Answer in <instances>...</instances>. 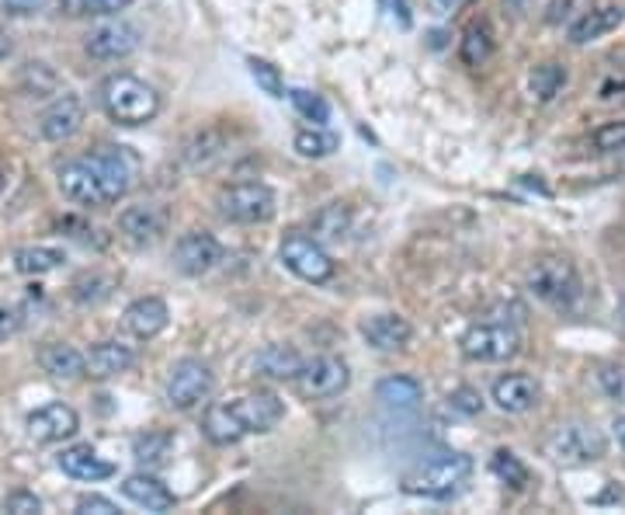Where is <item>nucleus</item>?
Here are the masks:
<instances>
[{
	"label": "nucleus",
	"instance_id": "obj_1",
	"mask_svg": "<svg viewBox=\"0 0 625 515\" xmlns=\"http://www.w3.org/2000/svg\"><path fill=\"white\" fill-rule=\"evenodd\" d=\"M282 418H285V404L278 397L268 390H257V393H244L226 404H212L202 418V432L209 442H215V446H233V442L247 439V435L272 432Z\"/></svg>",
	"mask_w": 625,
	"mask_h": 515
},
{
	"label": "nucleus",
	"instance_id": "obj_2",
	"mask_svg": "<svg viewBox=\"0 0 625 515\" xmlns=\"http://www.w3.org/2000/svg\"><path fill=\"white\" fill-rule=\"evenodd\" d=\"M473 477V456L466 453H435L421 460L414 471L403 474V491L414 498H431V502H448L466 487Z\"/></svg>",
	"mask_w": 625,
	"mask_h": 515
},
{
	"label": "nucleus",
	"instance_id": "obj_3",
	"mask_svg": "<svg viewBox=\"0 0 625 515\" xmlns=\"http://www.w3.org/2000/svg\"><path fill=\"white\" fill-rule=\"evenodd\" d=\"M102 108L118 126H147L160 115V95L133 74H112L102 84Z\"/></svg>",
	"mask_w": 625,
	"mask_h": 515
},
{
	"label": "nucleus",
	"instance_id": "obj_4",
	"mask_svg": "<svg viewBox=\"0 0 625 515\" xmlns=\"http://www.w3.org/2000/svg\"><path fill=\"white\" fill-rule=\"evenodd\" d=\"M528 290H532V296H539L542 303H549V307L573 311L576 299L584 293V283H581V275H576L573 262H566V258H542V262L528 272Z\"/></svg>",
	"mask_w": 625,
	"mask_h": 515
},
{
	"label": "nucleus",
	"instance_id": "obj_5",
	"mask_svg": "<svg viewBox=\"0 0 625 515\" xmlns=\"http://www.w3.org/2000/svg\"><path fill=\"white\" fill-rule=\"evenodd\" d=\"M220 206V217L240 227H254V223H268L275 217V192L264 181H236L230 189L220 192L215 199Z\"/></svg>",
	"mask_w": 625,
	"mask_h": 515
},
{
	"label": "nucleus",
	"instance_id": "obj_6",
	"mask_svg": "<svg viewBox=\"0 0 625 515\" xmlns=\"http://www.w3.org/2000/svg\"><path fill=\"white\" fill-rule=\"evenodd\" d=\"M278 254H282V265L288 272H293L296 278H303V283H312V286L330 283L333 272H338L327 248L317 238H309V233H285Z\"/></svg>",
	"mask_w": 625,
	"mask_h": 515
},
{
	"label": "nucleus",
	"instance_id": "obj_7",
	"mask_svg": "<svg viewBox=\"0 0 625 515\" xmlns=\"http://www.w3.org/2000/svg\"><path fill=\"white\" fill-rule=\"evenodd\" d=\"M518 353H521V335L511 324L484 320V324H473L463 335V356L469 362H508Z\"/></svg>",
	"mask_w": 625,
	"mask_h": 515
},
{
	"label": "nucleus",
	"instance_id": "obj_8",
	"mask_svg": "<svg viewBox=\"0 0 625 515\" xmlns=\"http://www.w3.org/2000/svg\"><path fill=\"white\" fill-rule=\"evenodd\" d=\"M215 387L212 369L202 359H181L167 372V404L178 411H191L199 408L202 401H209V393Z\"/></svg>",
	"mask_w": 625,
	"mask_h": 515
},
{
	"label": "nucleus",
	"instance_id": "obj_9",
	"mask_svg": "<svg viewBox=\"0 0 625 515\" xmlns=\"http://www.w3.org/2000/svg\"><path fill=\"white\" fill-rule=\"evenodd\" d=\"M608 450L605 435H601L594 425H581V421H570V425H560L549 435L545 453L557 463H594Z\"/></svg>",
	"mask_w": 625,
	"mask_h": 515
},
{
	"label": "nucleus",
	"instance_id": "obj_10",
	"mask_svg": "<svg viewBox=\"0 0 625 515\" xmlns=\"http://www.w3.org/2000/svg\"><path fill=\"white\" fill-rule=\"evenodd\" d=\"M293 383L303 397H309V401H324V397H338V393L348 390L351 369L338 356H317V359L303 362L299 377Z\"/></svg>",
	"mask_w": 625,
	"mask_h": 515
},
{
	"label": "nucleus",
	"instance_id": "obj_11",
	"mask_svg": "<svg viewBox=\"0 0 625 515\" xmlns=\"http://www.w3.org/2000/svg\"><path fill=\"white\" fill-rule=\"evenodd\" d=\"M60 192L70 202H77V206H91V209L112 206L105 185H102L98 171H94V164L87 157H77V160L63 164V168H60Z\"/></svg>",
	"mask_w": 625,
	"mask_h": 515
},
{
	"label": "nucleus",
	"instance_id": "obj_12",
	"mask_svg": "<svg viewBox=\"0 0 625 515\" xmlns=\"http://www.w3.org/2000/svg\"><path fill=\"white\" fill-rule=\"evenodd\" d=\"M220 262H223V248L205 230H188L174 244V269L184 275H205Z\"/></svg>",
	"mask_w": 625,
	"mask_h": 515
},
{
	"label": "nucleus",
	"instance_id": "obj_13",
	"mask_svg": "<svg viewBox=\"0 0 625 515\" xmlns=\"http://www.w3.org/2000/svg\"><path fill=\"white\" fill-rule=\"evenodd\" d=\"M25 429H29V435L39 442V446H56V442L77 435L81 418H77V411L70 408V404L53 401V404H45V408H35L29 414V421H25Z\"/></svg>",
	"mask_w": 625,
	"mask_h": 515
},
{
	"label": "nucleus",
	"instance_id": "obj_14",
	"mask_svg": "<svg viewBox=\"0 0 625 515\" xmlns=\"http://www.w3.org/2000/svg\"><path fill=\"white\" fill-rule=\"evenodd\" d=\"M87 160L94 164V171H98L105 192H108V202H118L133 185V175H136V164L133 157L123 150V147H102L87 154Z\"/></svg>",
	"mask_w": 625,
	"mask_h": 515
},
{
	"label": "nucleus",
	"instance_id": "obj_15",
	"mask_svg": "<svg viewBox=\"0 0 625 515\" xmlns=\"http://www.w3.org/2000/svg\"><path fill=\"white\" fill-rule=\"evenodd\" d=\"M84 45L94 60H123L139 50V29L129 21H108V25L94 29Z\"/></svg>",
	"mask_w": 625,
	"mask_h": 515
},
{
	"label": "nucleus",
	"instance_id": "obj_16",
	"mask_svg": "<svg viewBox=\"0 0 625 515\" xmlns=\"http://www.w3.org/2000/svg\"><path fill=\"white\" fill-rule=\"evenodd\" d=\"M84 123V102L77 95H60L50 108L39 115V133L50 144H60V139H70Z\"/></svg>",
	"mask_w": 625,
	"mask_h": 515
},
{
	"label": "nucleus",
	"instance_id": "obj_17",
	"mask_svg": "<svg viewBox=\"0 0 625 515\" xmlns=\"http://www.w3.org/2000/svg\"><path fill=\"white\" fill-rule=\"evenodd\" d=\"M167 320H171V311H167V303L160 296H139L133 299L126 314H123V324H126V332L139 341H150L157 338Z\"/></svg>",
	"mask_w": 625,
	"mask_h": 515
},
{
	"label": "nucleus",
	"instance_id": "obj_18",
	"mask_svg": "<svg viewBox=\"0 0 625 515\" xmlns=\"http://www.w3.org/2000/svg\"><path fill=\"white\" fill-rule=\"evenodd\" d=\"M539 383L532 377H525V372H508V377H500L490 390L494 404L504 411V414H525L539 404Z\"/></svg>",
	"mask_w": 625,
	"mask_h": 515
},
{
	"label": "nucleus",
	"instance_id": "obj_19",
	"mask_svg": "<svg viewBox=\"0 0 625 515\" xmlns=\"http://www.w3.org/2000/svg\"><path fill=\"white\" fill-rule=\"evenodd\" d=\"M118 230H123L133 244H153V241H160V233L167 230V209L153 206V202L129 206L126 213L118 217Z\"/></svg>",
	"mask_w": 625,
	"mask_h": 515
},
{
	"label": "nucleus",
	"instance_id": "obj_20",
	"mask_svg": "<svg viewBox=\"0 0 625 515\" xmlns=\"http://www.w3.org/2000/svg\"><path fill=\"white\" fill-rule=\"evenodd\" d=\"M414 327L406 324L400 314H375L362 320V338L379 348V353H400V348L411 345Z\"/></svg>",
	"mask_w": 625,
	"mask_h": 515
},
{
	"label": "nucleus",
	"instance_id": "obj_21",
	"mask_svg": "<svg viewBox=\"0 0 625 515\" xmlns=\"http://www.w3.org/2000/svg\"><path fill=\"white\" fill-rule=\"evenodd\" d=\"M123 495L133 502V505H139V508H147V512H171L174 505H178V498H174V491L167 487V484H160L153 474H129L126 481H123Z\"/></svg>",
	"mask_w": 625,
	"mask_h": 515
},
{
	"label": "nucleus",
	"instance_id": "obj_22",
	"mask_svg": "<svg viewBox=\"0 0 625 515\" xmlns=\"http://www.w3.org/2000/svg\"><path fill=\"white\" fill-rule=\"evenodd\" d=\"M60 471L74 481H108L115 477V463H108L105 456H98V450L91 446H70L60 453Z\"/></svg>",
	"mask_w": 625,
	"mask_h": 515
},
{
	"label": "nucleus",
	"instance_id": "obj_23",
	"mask_svg": "<svg viewBox=\"0 0 625 515\" xmlns=\"http://www.w3.org/2000/svg\"><path fill=\"white\" fill-rule=\"evenodd\" d=\"M84 359H87V377H94V380H112L118 372L136 366V353L129 345H118V341L91 345V353Z\"/></svg>",
	"mask_w": 625,
	"mask_h": 515
},
{
	"label": "nucleus",
	"instance_id": "obj_24",
	"mask_svg": "<svg viewBox=\"0 0 625 515\" xmlns=\"http://www.w3.org/2000/svg\"><path fill=\"white\" fill-rule=\"evenodd\" d=\"M622 21H625V11L618 4H605V8H594V11L576 18L566 35H570L573 45H587V42H597V39H605L608 32H615Z\"/></svg>",
	"mask_w": 625,
	"mask_h": 515
},
{
	"label": "nucleus",
	"instance_id": "obj_25",
	"mask_svg": "<svg viewBox=\"0 0 625 515\" xmlns=\"http://www.w3.org/2000/svg\"><path fill=\"white\" fill-rule=\"evenodd\" d=\"M303 362L306 359L296 353L293 345H268V348H261V353H257L254 369H257V377H264V380H296Z\"/></svg>",
	"mask_w": 625,
	"mask_h": 515
},
{
	"label": "nucleus",
	"instance_id": "obj_26",
	"mask_svg": "<svg viewBox=\"0 0 625 515\" xmlns=\"http://www.w3.org/2000/svg\"><path fill=\"white\" fill-rule=\"evenodd\" d=\"M39 362H42V369L50 372L53 380H81V377H87L84 353H77L74 345H63V341L45 345L42 353H39Z\"/></svg>",
	"mask_w": 625,
	"mask_h": 515
},
{
	"label": "nucleus",
	"instance_id": "obj_27",
	"mask_svg": "<svg viewBox=\"0 0 625 515\" xmlns=\"http://www.w3.org/2000/svg\"><path fill=\"white\" fill-rule=\"evenodd\" d=\"M375 397L382 401V408H390V411H414L424 401V387L414 377H386V380H379Z\"/></svg>",
	"mask_w": 625,
	"mask_h": 515
},
{
	"label": "nucleus",
	"instance_id": "obj_28",
	"mask_svg": "<svg viewBox=\"0 0 625 515\" xmlns=\"http://www.w3.org/2000/svg\"><path fill=\"white\" fill-rule=\"evenodd\" d=\"M66 262L60 248H18L14 251V269L21 275H50Z\"/></svg>",
	"mask_w": 625,
	"mask_h": 515
},
{
	"label": "nucleus",
	"instance_id": "obj_29",
	"mask_svg": "<svg viewBox=\"0 0 625 515\" xmlns=\"http://www.w3.org/2000/svg\"><path fill=\"white\" fill-rule=\"evenodd\" d=\"M459 53H463L466 66H484L494 56V29L487 25V21H473L463 35Z\"/></svg>",
	"mask_w": 625,
	"mask_h": 515
},
{
	"label": "nucleus",
	"instance_id": "obj_30",
	"mask_svg": "<svg viewBox=\"0 0 625 515\" xmlns=\"http://www.w3.org/2000/svg\"><path fill=\"white\" fill-rule=\"evenodd\" d=\"M566 87V70L560 63H539L532 70V77H528V91H532L536 102H552Z\"/></svg>",
	"mask_w": 625,
	"mask_h": 515
},
{
	"label": "nucleus",
	"instance_id": "obj_31",
	"mask_svg": "<svg viewBox=\"0 0 625 515\" xmlns=\"http://www.w3.org/2000/svg\"><path fill=\"white\" fill-rule=\"evenodd\" d=\"M293 144H296V150H299L303 157L320 160V157H330L333 150H338V147H341V139L333 136L330 129H324V126L312 123L309 129H299V133H296Z\"/></svg>",
	"mask_w": 625,
	"mask_h": 515
},
{
	"label": "nucleus",
	"instance_id": "obj_32",
	"mask_svg": "<svg viewBox=\"0 0 625 515\" xmlns=\"http://www.w3.org/2000/svg\"><path fill=\"white\" fill-rule=\"evenodd\" d=\"M171 446H174V439L167 432H147V435H136L133 456L142 466H160V463H167V456H171Z\"/></svg>",
	"mask_w": 625,
	"mask_h": 515
},
{
	"label": "nucleus",
	"instance_id": "obj_33",
	"mask_svg": "<svg viewBox=\"0 0 625 515\" xmlns=\"http://www.w3.org/2000/svg\"><path fill=\"white\" fill-rule=\"evenodd\" d=\"M490 471L511 487H525L528 484V466L511 453V450H497L494 460H490Z\"/></svg>",
	"mask_w": 625,
	"mask_h": 515
},
{
	"label": "nucleus",
	"instance_id": "obj_34",
	"mask_svg": "<svg viewBox=\"0 0 625 515\" xmlns=\"http://www.w3.org/2000/svg\"><path fill=\"white\" fill-rule=\"evenodd\" d=\"M247 70H251V77L257 81V87L264 91V95L285 98V81H282V74H278V66H275V63L251 56V60H247Z\"/></svg>",
	"mask_w": 625,
	"mask_h": 515
},
{
	"label": "nucleus",
	"instance_id": "obj_35",
	"mask_svg": "<svg viewBox=\"0 0 625 515\" xmlns=\"http://www.w3.org/2000/svg\"><path fill=\"white\" fill-rule=\"evenodd\" d=\"M288 98H293V105L299 108V115H306L309 123H327V115H330V108H327V102L320 98V95H312V91H306V87H293L288 91Z\"/></svg>",
	"mask_w": 625,
	"mask_h": 515
},
{
	"label": "nucleus",
	"instance_id": "obj_36",
	"mask_svg": "<svg viewBox=\"0 0 625 515\" xmlns=\"http://www.w3.org/2000/svg\"><path fill=\"white\" fill-rule=\"evenodd\" d=\"M591 144L594 150L601 154H615V150H625V119H615V123H605L591 133Z\"/></svg>",
	"mask_w": 625,
	"mask_h": 515
},
{
	"label": "nucleus",
	"instance_id": "obj_37",
	"mask_svg": "<svg viewBox=\"0 0 625 515\" xmlns=\"http://www.w3.org/2000/svg\"><path fill=\"white\" fill-rule=\"evenodd\" d=\"M348 223H351V217H348L345 206H327L324 213L317 217L320 233H324V238H330V241H341L348 233Z\"/></svg>",
	"mask_w": 625,
	"mask_h": 515
},
{
	"label": "nucleus",
	"instance_id": "obj_38",
	"mask_svg": "<svg viewBox=\"0 0 625 515\" xmlns=\"http://www.w3.org/2000/svg\"><path fill=\"white\" fill-rule=\"evenodd\" d=\"M597 383H601V390H605L608 401L625 404V366H601Z\"/></svg>",
	"mask_w": 625,
	"mask_h": 515
},
{
	"label": "nucleus",
	"instance_id": "obj_39",
	"mask_svg": "<svg viewBox=\"0 0 625 515\" xmlns=\"http://www.w3.org/2000/svg\"><path fill=\"white\" fill-rule=\"evenodd\" d=\"M448 404L459 414H479L484 411V397H479V390H473V387H459L448 393Z\"/></svg>",
	"mask_w": 625,
	"mask_h": 515
},
{
	"label": "nucleus",
	"instance_id": "obj_40",
	"mask_svg": "<svg viewBox=\"0 0 625 515\" xmlns=\"http://www.w3.org/2000/svg\"><path fill=\"white\" fill-rule=\"evenodd\" d=\"M379 11L386 21H393L396 29H411L414 25V18H411V8H406V0H379Z\"/></svg>",
	"mask_w": 625,
	"mask_h": 515
},
{
	"label": "nucleus",
	"instance_id": "obj_41",
	"mask_svg": "<svg viewBox=\"0 0 625 515\" xmlns=\"http://www.w3.org/2000/svg\"><path fill=\"white\" fill-rule=\"evenodd\" d=\"M4 508L14 512V515H39V512H42V502L32 495V491H11L8 502H4Z\"/></svg>",
	"mask_w": 625,
	"mask_h": 515
},
{
	"label": "nucleus",
	"instance_id": "obj_42",
	"mask_svg": "<svg viewBox=\"0 0 625 515\" xmlns=\"http://www.w3.org/2000/svg\"><path fill=\"white\" fill-rule=\"evenodd\" d=\"M133 4V0H77V8L84 14H118L126 11Z\"/></svg>",
	"mask_w": 625,
	"mask_h": 515
},
{
	"label": "nucleus",
	"instance_id": "obj_43",
	"mask_svg": "<svg viewBox=\"0 0 625 515\" xmlns=\"http://www.w3.org/2000/svg\"><path fill=\"white\" fill-rule=\"evenodd\" d=\"M77 512H84V515H91V512H98V515H115L118 505H115L112 498H102V495H81V498H77Z\"/></svg>",
	"mask_w": 625,
	"mask_h": 515
},
{
	"label": "nucleus",
	"instance_id": "obj_44",
	"mask_svg": "<svg viewBox=\"0 0 625 515\" xmlns=\"http://www.w3.org/2000/svg\"><path fill=\"white\" fill-rule=\"evenodd\" d=\"M53 0H4V8L11 14H35V11H45Z\"/></svg>",
	"mask_w": 625,
	"mask_h": 515
},
{
	"label": "nucleus",
	"instance_id": "obj_45",
	"mask_svg": "<svg viewBox=\"0 0 625 515\" xmlns=\"http://www.w3.org/2000/svg\"><path fill=\"white\" fill-rule=\"evenodd\" d=\"M18 327H21L18 314L8 311V307H0V341H8L11 335H18Z\"/></svg>",
	"mask_w": 625,
	"mask_h": 515
},
{
	"label": "nucleus",
	"instance_id": "obj_46",
	"mask_svg": "<svg viewBox=\"0 0 625 515\" xmlns=\"http://www.w3.org/2000/svg\"><path fill=\"white\" fill-rule=\"evenodd\" d=\"M469 4V0H431V8H435L438 14H455V11H463Z\"/></svg>",
	"mask_w": 625,
	"mask_h": 515
},
{
	"label": "nucleus",
	"instance_id": "obj_47",
	"mask_svg": "<svg viewBox=\"0 0 625 515\" xmlns=\"http://www.w3.org/2000/svg\"><path fill=\"white\" fill-rule=\"evenodd\" d=\"M612 429H615V439H618L622 446H625V414H622V418H615V425H612Z\"/></svg>",
	"mask_w": 625,
	"mask_h": 515
},
{
	"label": "nucleus",
	"instance_id": "obj_48",
	"mask_svg": "<svg viewBox=\"0 0 625 515\" xmlns=\"http://www.w3.org/2000/svg\"><path fill=\"white\" fill-rule=\"evenodd\" d=\"M8 56H11V39L0 32V60H8Z\"/></svg>",
	"mask_w": 625,
	"mask_h": 515
},
{
	"label": "nucleus",
	"instance_id": "obj_49",
	"mask_svg": "<svg viewBox=\"0 0 625 515\" xmlns=\"http://www.w3.org/2000/svg\"><path fill=\"white\" fill-rule=\"evenodd\" d=\"M0 196H4V175H0Z\"/></svg>",
	"mask_w": 625,
	"mask_h": 515
},
{
	"label": "nucleus",
	"instance_id": "obj_50",
	"mask_svg": "<svg viewBox=\"0 0 625 515\" xmlns=\"http://www.w3.org/2000/svg\"><path fill=\"white\" fill-rule=\"evenodd\" d=\"M622 311H625V307H622Z\"/></svg>",
	"mask_w": 625,
	"mask_h": 515
}]
</instances>
